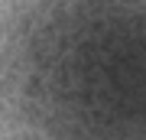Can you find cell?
Returning <instances> with one entry per match:
<instances>
[{
    "instance_id": "1",
    "label": "cell",
    "mask_w": 146,
    "mask_h": 140,
    "mask_svg": "<svg viewBox=\"0 0 146 140\" xmlns=\"http://www.w3.org/2000/svg\"><path fill=\"white\" fill-rule=\"evenodd\" d=\"M0 140H146V0H0Z\"/></svg>"
}]
</instances>
